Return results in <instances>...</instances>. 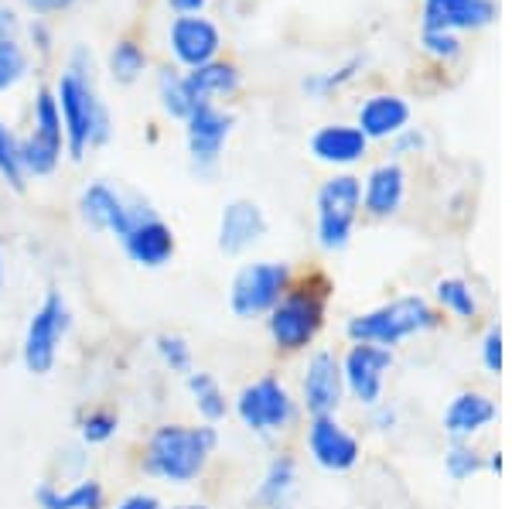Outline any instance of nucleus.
Wrapping results in <instances>:
<instances>
[{
	"instance_id": "46",
	"label": "nucleus",
	"mask_w": 512,
	"mask_h": 509,
	"mask_svg": "<svg viewBox=\"0 0 512 509\" xmlns=\"http://www.w3.org/2000/svg\"><path fill=\"white\" fill-rule=\"evenodd\" d=\"M4 277H7V264H4V243H0V287H4Z\"/></svg>"
},
{
	"instance_id": "31",
	"label": "nucleus",
	"mask_w": 512,
	"mask_h": 509,
	"mask_svg": "<svg viewBox=\"0 0 512 509\" xmlns=\"http://www.w3.org/2000/svg\"><path fill=\"white\" fill-rule=\"evenodd\" d=\"M31 55L18 38H0V93H11L18 82L28 79Z\"/></svg>"
},
{
	"instance_id": "16",
	"label": "nucleus",
	"mask_w": 512,
	"mask_h": 509,
	"mask_svg": "<svg viewBox=\"0 0 512 509\" xmlns=\"http://www.w3.org/2000/svg\"><path fill=\"white\" fill-rule=\"evenodd\" d=\"M308 451L318 469H325V472H352L362 458L359 438H355L335 414L311 417L308 421Z\"/></svg>"
},
{
	"instance_id": "30",
	"label": "nucleus",
	"mask_w": 512,
	"mask_h": 509,
	"mask_svg": "<svg viewBox=\"0 0 512 509\" xmlns=\"http://www.w3.org/2000/svg\"><path fill=\"white\" fill-rule=\"evenodd\" d=\"M154 356H158V363L168 369L171 376H181V380L195 369L192 342L178 332H161L158 339H154Z\"/></svg>"
},
{
	"instance_id": "8",
	"label": "nucleus",
	"mask_w": 512,
	"mask_h": 509,
	"mask_svg": "<svg viewBox=\"0 0 512 509\" xmlns=\"http://www.w3.org/2000/svg\"><path fill=\"white\" fill-rule=\"evenodd\" d=\"M291 284L294 270L284 260H253V264H243L233 274V284H229V311L239 322L267 318Z\"/></svg>"
},
{
	"instance_id": "26",
	"label": "nucleus",
	"mask_w": 512,
	"mask_h": 509,
	"mask_svg": "<svg viewBox=\"0 0 512 509\" xmlns=\"http://www.w3.org/2000/svg\"><path fill=\"white\" fill-rule=\"evenodd\" d=\"M297 492V462L291 455H277L267 465L260 486H256V503L263 509H291V499Z\"/></svg>"
},
{
	"instance_id": "3",
	"label": "nucleus",
	"mask_w": 512,
	"mask_h": 509,
	"mask_svg": "<svg viewBox=\"0 0 512 509\" xmlns=\"http://www.w3.org/2000/svg\"><path fill=\"white\" fill-rule=\"evenodd\" d=\"M328 291L332 284L321 274L301 277L287 287V294L267 315V335L277 352H304L315 346L328 318Z\"/></svg>"
},
{
	"instance_id": "21",
	"label": "nucleus",
	"mask_w": 512,
	"mask_h": 509,
	"mask_svg": "<svg viewBox=\"0 0 512 509\" xmlns=\"http://www.w3.org/2000/svg\"><path fill=\"white\" fill-rule=\"evenodd\" d=\"M38 509H110V492L93 475H79L72 486H55L52 479L38 482L35 489Z\"/></svg>"
},
{
	"instance_id": "12",
	"label": "nucleus",
	"mask_w": 512,
	"mask_h": 509,
	"mask_svg": "<svg viewBox=\"0 0 512 509\" xmlns=\"http://www.w3.org/2000/svg\"><path fill=\"white\" fill-rule=\"evenodd\" d=\"M393 369V349L373 346V342H352L342 359L345 393L362 407H376L383 400L386 373Z\"/></svg>"
},
{
	"instance_id": "39",
	"label": "nucleus",
	"mask_w": 512,
	"mask_h": 509,
	"mask_svg": "<svg viewBox=\"0 0 512 509\" xmlns=\"http://www.w3.org/2000/svg\"><path fill=\"white\" fill-rule=\"evenodd\" d=\"M110 509H164V503H161V496H154V492L137 489V492H127L123 499H117Z\"/></svg>"
},
{
	"instance_id": "11",
	"label": "nucleus",
	"mask_w": 512,
	"mask_h": 509,
	"mask_svg": "<svg viewBox=\"0 0 512 509\" xmlns=\"http://www.w3.org/2000/svg\"><path fill=\"white\" fill-rule=\"evenodd\" d=\"M120 246L130 264H137L144 270L168 267L178 253L175 229L164 223L158 216V209H151V202H144V199H134V219H130L127 233L120 236Z\"/></svg>"
},
{
	"instance_id": "34",
	"label": "nucleus",
	"mask_w": 512,
	"mask_h": 509,
	"mask_svg": "<svg viewBox=\"0 0 512 509\" xmlns=\"http://www.w3.org/2000/svg\"><path fill=\"white\" fill-rule=\"evenodd\" d=\"M444 469L454 482H465L482 469V455L475 448H465V445H454L448 455H444Z\"/></svg>"
},
{
	"instance_id": "7",
	"label": "nucleus",
	"mask_w": 512,
	"mask_h": 509,
	"mask_svg": "<svg viewBox=\"0 0 512 509\" xmlns=\"http://www.w3.org/2000/svg\"><path fill=\"white\" fill-rule=\"evenodd\" d=\"M18 154L24 178H48L59 171L65 154V130L62 113L55 103L52 86H41L31 103V130L18 137Z\"/></svg>"
},
{
	"instance_id": "28",
	"label": "nucleus",
	"mask_w": 512,
	"mask_h": 509,
	"mask_svg": "<svg viewBox=\"0 0 512 509\" xmlns=\"http://www.w3.org/2000/svg\"><path fill=\"white\" fill-rule=\"evenodd\" d=\"M158 100H161V110L168 113L171 120H188V113L195 110V100H192V89L185 82V72L175 69V65H164L158 69Z\"/></svg>"
},
{
	"instance_id": "29",
	"label": "nucleus",
	"mask_w": 512,
	"mask_h": 509,
	"mask_svg": "<svg viewBox=\"0 0 512 509\" xmlns=\"http://www.w3.org/2000/svg\"><path fill=\"white\" fill-rule=\"evenodd\" d=\"M82 448H103L120 434V414L113 407H86L76 421Z\"/></svg>"
},
{
	"instance_id": "27",
	"label": "nucleus",
	"mask_w": 512,
	"mask_h": 509,
	"mask_svg": "<svg viewBox=\"0 0 512 509\" xmlns=\"http://www.w3.org/2000/svg\"><path fill=\"white\" fill-rule=\"evenodd\" d=\"M147 69H151V55H147L144 41H137L134 35L117 38V45L106 55V72L117 86H134Z\"/></svg>"
},
{
	"instance_id": "15",
	"label": "nucleus",
	"mask_w": 512,
	"mask_h": 509,
	"mask_svg": "<svg viewBox=\"0 0 512 509\" xmlns=\"http://www.w3.org/2000/svg\"><path fill=\"white\" fill-rule=\"evenodd\" d=\"M79 219L96 233L106 236H120L130 229V219H134V195H123L120 188H113L110 182H89L79 192Z\"/></svg>"
},
{
	"instance_id": "20",
	"label": "nucleus",
	"mask_w": 512,
	"mask_h": 509,
	"mask_svg": "<svg viewBox=\"0 0 512 509\" xmlns=\"http://www.w3.org/2000/svg\"><path fill=\"white\" fill-rule=\"evenodd\" d=\"M369 141L359 127L352 123H328L311 134V154L321 164H335V168H349V164H359L366 158Z\"/></svg>"
},
{
	"instance_id": "19",
	"label": "nucleus",
	"mask_w": 512,
	"mask_h": 509,
	"mask_svg": "<svg viewBox=\"0 0 512 509\" xmlns=\"http://www.w3.org/2000/svg\"><path fill=\"white\" fill-rule=\"evenodd\" d=\"M495 21V0H424V31L485 28Z\"/></svg>"
},
{
	"instance_id": "1",
	"label": "nucleus",
	"mask_w": 512,
	"mask_h": 509,
	"mask_svg": "<svg viewBox=\"0 0 512 509\" xmlns=\"http://www.w3.org/2000/svg\"><path fill=\"white\" fill-rule=\"evenodd\" d=\"M55 103L62 113V130H65V154L72 161H82L89 151L110 144L113 137V117L110 106L96 89V72H93V52L86 45H76L65 62V72H59L52 86Z\"/></svg>"
},
{
	"instance_id": "35",
	"label": "nucleus",
	"mask_w": 512,
	"mask_h": 509,
	"mask_svg": "<svg viewBox=\"0 0 512 509\" xmlns=\"http://www.w3.org/2000/svg\"><path fill=\"white\" fill-rule=\"evenodd\" d=\"M359 69H362V59H352V62H345L342 69H335V72H321V76L304 79V89H308L311 96H325V93H332V89L345 86L349 79H355V72H359Z\"/></svg>"
},
{
	"instance_id": "44",
	"label": "nucleus",
	"mask_w": 512,
	"mask_h": 509,
	"mask_svg": "<svg viewBox=\"0 0 512 509\" xmlns=\"http://www.w3.org/2000/svg\"><path fill=\"white\" fill-rule=\"evenodd\" d=\"M205 4H209V0H168V7L178 18H185V14H202Z\"/></svg>"
},
{
	"instance_id": "23",
	"label": "nucleus",
	"mask_w": 512,
	"mask_h": 509,
	"mask_svg": "<svg viewBox=\"0 0 512 509\" xmlns=\"http://www.w3.org/2000/svg\"><path fill=\"white\" fill-rule=\"evenodd\" d=\"M185 82H188V89H192L195 103H219V100H229V96L239 93V86H243V72H239L236 62L216 59L209 65H198V69H188Z\"/></svg>"
},
{
	"instance_id": "5",
	"label": "nucleus",
	"mask_w": 512,
	"mask_h": 509,
	"mask_svg": "<svg viewBox=\"0 0 512 509\" xmlns=\"http://www.w3.org/2000/svg\"><path fill=\"white\" fill-rule=\"evenodd\" d=\"M72 332V308L59 287H48L38 308L31 311L21 335V366L31 376H48L59 366L62 346Z\"/></svg>"
},
{
	"instance_id": "32",
	"label": "nucleus",
	"mask_w": 512,
	"mask_h": 509,
	"mask_svg": "<svg viewBox=\"0 0 512 509\" xmlns=\"http://www.w3.org/2000/svg\"><path fill=\"white\" fill-rule=\"evenodd\" d=\"M0 182L11 185L14 192H24L28 188V178H24L21 168V154H18V134L0 120Z\"/></svg>"
},
{
	"instance_id": "13",
	"label": "nucleus",
	"mask_w": 512,
	"mask_h": 509,
	"mask_svg": "<svg viewBox=\"0 0 512 509\" xmlns=\"http://www.w3.org/2000/svg\"><path fill=\"white\" fill-rule=\"evenodd\" d=\"M168 52L178 62V69H198L222 59V31L205 14H185L175 18L168 28Z\"/></svg>"
},
{
	"instance_id": "14",
	"label": "nucleus",
	"mask_w": 512,
	"mask_h": 509,
	"mask_svg": "<svg viewBox=\"0 0 512 509\" xmlns=\"http://www.w3.org/2000/svg\"><path fill=\"white\" fill-rule=\"evenodd\" d=\"M345 400V380H342V359L328 349H318L308 359L301 376V407L311 417H332L338 414Z\"/></svg>"
},
{
	"instance_id": "36",
	"label": "nucleus",
	"mask_w": 512,
	"mask_h": 509,
	"mask_svg": "<svg viewBox=\"0 0 512 509\" xmlns=\"http://www.w3.org/2000/svg\"><path fill=\"white\" fill-rule=\"evenodd\" d=\"M424 48L434 59H454L461 52V41L454 31H424Z\"/></svg>"
},
{
	"instance_id": "40",
	"label": "nucleus",
	"mask_w": 512,
	"mask_h": 509,
	"mask_svg": "<svg viewBox=\"0 0 512 509\" xmlns=\"http://www.w3.org/2000/svg\"><path fill=\"white\" fill-rule=\"evenodd\" d=\"M24 4H28L38 18H48V14H62V11H69V7H76L79 0H24Z\"/></svg>"
},
{
	"instance_id": "25",
	"label": "nucleus",
	"mask_w": 512,
	"mask_h": 509,
	"mask_svg": "<svg viewBox=\"0 0 512 509\" xmlns=\"http://www.w3.org/2000/svg\"><path fill=\"white\" fill-rule=\"evenodd\" d=\"M185 390L192 397V407L202 424H216L219 428V421H226L229 410H233V400L226 397L222 383L212 373H205V369H192L185 376Z\"/></svg>"
},
{
	"instance_id": "33",
	"label": "nucleus",
	"mask_w": 512,
	"mask_h": 509,
	"mask_svg": "<svg viewBox=\"0 0 512 509\" xmlns=\"http://www.w3.org/2000/svg\"><path fill=\"white\" fill-rule=\"evenodd\" d=\"M437 301H441V305L458 318H475L478 315V301H475L472 287H468L465 281H458V277H444V281H437Z\"/></svg>"
},
{
	"instance_id": "17",
	"label": "nucleus",
	"mask_w": 512,
	"mask_h": 509,
	"mask_svg": "<svg viewBox=\"0 0 512 509\" xmlns=\"http://www.w3.org/2000/svg\"><path fill=\"white\" fill-rule=\"evenodd\" d=\"M219 250L226 257H243L246 250H253L256 243L267 236V216L263 209L250 199H233L222 205L219 216Z\"/></svg>"
},
{
	"instance_id": "45",
	"label": "nucleus",
	"mask_w": 512,
	"mask_h": 509,
	"mask_svg": "<svg viewBox=\"0 0 512 509\" xmlns=\"http://www.w3.org/2000/svg\"><path fill=\"white\" fill-rule=\"evenodd\" d=\"M168 509V506H164ZM171 509H212L209 503H178V506H171Z\"/></svg>"
},
{
	"instance_id": "18",
	"label": "nucleus",
	"mask_w": 512,
	"mask_h": 509,
	"mask_svg": "<svg viewBox=\"0 0 512 509\" xmlns=\"http://www.w3.org/2000/svg\"><path fill=\"white\" fill-rule=\"evenodd\" d=\"M407 199V171L396 161L376 164L362 185V209L373 219H390Z\"/></svg>"
},
{
	"instance_id": "22",
	"label": "nucleus",
	"mask_w": 512,
	"mask_h": 509,
	"mask_svg": "<svg viewBox=\"0 0 512 509\" xmlns=\"http://www.w3.org/2000/svg\"><path fill=\"white\" fill-rule=\"evenodd\" d=\"M410 123V103L393 93H376L359 106V123L355 127L366 134V141H390Z\"/></svg>"
},
{
	"instance_id": "41",
	"label": "nucleus",
	"mask_w": 512,
	"mask_h": 509,
	"mask_svg": "<svg viewBox=\"0 0 512 509\" xmlns=\"http://www.w3.org/2000/svg\"><path fill=\"white\" fill-rule=\"evenodd\" d=\"M21 35V18L14 7L0 4V38H18Z\"/></svg>"
},
{
	"instance_id": "24",
	"label": "nucleus",
	"mask_w": 512,
	"mask_h": 509,
	"mask_svg": "<svg viewBox=\"0 0 512 509\" xmlns=\"http://www.w3.org/2000/svg\"><path fill=\"white\" fill-rule=\"evenodd\" d=\"M495 421V404L485 393H458L444 410V431L451 438H472Z\"/></svg>"
},
{
	"instance_id": "6",
	"label": "nucleus",
	"mask_w": 512,
	"mask_h": 509,
	"mask_svg": "<svg viewBox=\"0 0 512 509\" xmlns=\"http://www.w3.org/2000/svg\"><path fill=\"white\" fill-rule=\"evenodd\" d=\"M233 410H236L239 424L250 434H260V438H277V434L291 431L297 424V417H301V404H297L294 393L287 390V383L274 373L246 383V387L236 393Z\"/></svg>"
},
{
	"instance_id": "10",
	"label": "nucleus",
	"mask_w": 512,
	"mask_h": 509,
	"mask_svg": "<svg viewBox=\"0 0 512 509\" xmlns=\"http://www.w3.org/2000/svg\"><path fill=\"white\" fill-rule=\"evenodd\" d=\"M236 127V117L219 103H198L185 120V151L188 164L198 178L216 175L222 151L229 144V134Z\"/></svg>"
},
{
	"instance_id": "43",
	"label": "nucleus",
	"mask_w": 512,
	"mask_h": 509,
	"mask_svg": "<svg viewBox=\"0 0 512 509\" xmlns=\"http://www.w3.org/2000/svg\"><path fill=\"white\" fill-rule=\"evenodd\" d=\"M373 428L376 431H393L396 428V410L386 407V404H376L373 407Z\"/></svg>"
},
{
	"instance_id": "4",
	"label": "nucleus",
	"mask_w": 512,
	"mask_h": 509,
	"mask_svg": "<svg viewBox=\"0 0 512 509\" xmlns=\"http://www.w3.org/2000/svg\"><path fill=\"white\" fill-rule=\"evenodd\" d=\"M441 322L437 311L427 305L420 294H403V298H393L386 305H379L366 315H355L345 325V335L352 342H373V346H400L403 339L420 332H431V328Z\"/></svg>"
},
{
	"instance_id": "9",
	"label": "nucleus",
	"mask_w": 512,
	"mask_h": 509,
	"mask_svg": "<svg viewBox=\"0 0 512 509\" xmlns=\"http://www.w3.org/2000/svg\"><path fill=\"white\" fill-rule=\"evenodd\" d=\"M318 243L321 250L338 253L352 240V229L362 212V182L355 175H335L318 188Z\"/></svg>"
},
{
	"instance_id": "37",
	"label": "nucleus",
	"mask_w": 512,
	"mask_h": 509,
	"mask_svg": "<svg viewBox=\"0 0 512 509\" xmlns=\"http://www.w3.org/2000/svg\"><path fill=\"white\" fill-rule=\"evenodd\" d=\"M28 41L38 48V55H52V45H55V31L48 18H35L28 24Z\"/></svg>"
},
{
	"instance_id": "38",
	"label": "nucleus",
	"mask_w": 512,
	"mask_h": 509,
	"mask_svg": "<svg viewBox=\"0 0 512 509\" xmlns=\"http://www.w3.org/2000/svg\"><path fill=\"white\" fill-rule=\"evenodd\" d=\"M482 359H485V369H489V373H495V376L502 373V332L499 328H492V332L485 335Z\"/></svg>"
},
{
	"instance_id": "2",
	"label": "nucleus",
	"mask_w": 512,
	"mask_h": 509,
	"mask_svg": "<svg viewBox=\"0 0 512 509\" xmlns=\"http://www.w3.org/2000/svg\"><path fill=\"white\" fill-rule=\"evenodd\" d=\"M219 451L216 424L164 421L144 438L140 448V472L164 486H195L209 472Z\"/></svg>"
},
{
	"instance_id": "42",
	"label": "nucleus",
	"mask_w": 512,
	"mask_h": 509,
	"mask_svg": "<svg viewBox=\"0 0 512 509\" xmlns=\"http://www.w3.org/2000/svg\"><path fill=\"white\" fill-rule=\"evenodd\" d=\"M424 147V137L417 134V130H400V134L393 137V151L396 154H410V151H420Z\"/></svg>"
}]
</instances>
